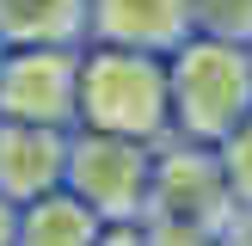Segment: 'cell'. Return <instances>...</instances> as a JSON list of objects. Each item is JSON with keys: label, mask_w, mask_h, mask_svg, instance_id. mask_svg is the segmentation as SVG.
Masks as SVG:
<instances>
[{"label": "cell", "mask_w": 252, "mask_h": 246, "mask_svg": "<svg viewBox=\"0 0 252 246\" xmlns=\"http://www.w3.org/2000/svg\"><path fill=\"white\" fill-rule=\"evenodd\" d=\"M191 0H86V37L148 56H172L191 37Z\"/></svg>", "instance_id": "8992f818"}, {"label": "cell", "mask_w": 252, "mask_h": 246, "mask_svg": "<svg viewBox=\"0 0 252 246\" xmlns=\"http://www.w3.org/2000/svg\"><path fill=\"white\" fill-rule=\"evenodd\" d=\"M0 117L74 129V117H80V49H68V43L6 49V62H0Z\"/></svg>", "instance_id": "5b68a950"}, {"label": "cell", "mask_w": 252, "mask_h": 246, "mask_svg": "<svg viewBox=\"0 0 252 246\" xmlns=\"http://www.w3.org/2000/svg\"><path fill=\"white\" fill-rule=\"evenodd\" d=\"M68 179V129L49 123H12L0 117V197L31 203Z\"/></svg>", "instance_id": "52a82bcc"}, {"label": "cell", "mask_w": 252, "mask_h": 246, "mask_svg": "<svg viewBox=\"0 0 252 246\" xmlns=\"http://www.w3.org/2000/svg\"><path fill=\"white\" fill-rule=\"evenodd\" d=\"M246 228H252V215H246Z\"/></svg>", "instance_id": "e0dca14e"}, {"label": "cell", "mask_w": 252, "mask_h": 246, "mask_svg": "<svg viewBox=\"0 0 252 246\" xmlns=\"http://www.w3.org/2000/svg\"><path fill=\"white\" fill-rule=\"evenodd\" d=\"M216 154H221V166H228V191H234V203H240V215H252V117L228 142H216Z\"/></svg>", "instance_id": "8fae6325"}, {"label": "cell", "mask_w": 252, "mask_h": 246, "mask_svg": "<svg viewBox=\"0 0 252 246\" xmlns=\"http://www.w3.org/2000/svg\"><path fill=\"white\" fill-rule=\"evenodd\" d=\"M86 37V0H0V43L37 49V43H80Z\"/></svg>", "instance_id": "9c48e42d"}, {"label": "cell", "mask_w": 252, "mask_h": 246, "mask_svg": "<svg viewBox=\"0 0 252 246\" xmlns=\"http://www.w3.org/2000/svg\"><path fill=\"white\" fill-rule=\"evenodd\" d=\"M98 246H148V240H142V221H105Z\"/></svg>", "instance_id": "4fadbf2b"}, {"label": "cell", "mask_w": 252, "mask_h": 246, "mask_svg": "<svg viewBox=\"0 0 252 246\" xmlns=\"http://www.w3.org/2000/svg\"><path fill=\"white\" fill-rule=\"evenodd\" d=\"M148 215L191 221V228L228 234L240 221V203L228 191V166L209 142H185L172 135L166 148H154V184H148ZM142 215V221H148Z\"/></svg>", "instance_id": "277c9868"}, {"label": "cell", "mask_w": 252, "mask_h": 246, "mask_svg": "<svg viewBox=\"0 0 252 246\" xmlns=\"http://www.w3.org/2000/svg\"><path fill=\"white\" fill-rule=\"evenodd\" d=\"M166 92H172V135L209 148L228 142L252 117V49L191 31L166 56Z\"/></svg>", "instance_id": "6da1fadb"}, {"label": "cell", "mask_w": 252, "mask_h": 246, "mask_svg": "<svg viewBox=\"0 0 252 246\" xmlns=\"http://www.w3.org/2000/svg\"><path fill=\"white\" fill-rule=\"evenodd\" d=\"M221 246H252V228H246V215H240V221H234V228H228V234H221Z\"/></svg>", "instance_id": "9a60e30c"}, {"label": "cell", "mask_w": 252, "mask_h": 246, "mask_svg": "<svg viewBox=\"0 0 252 246\" xmlns=\"http://www.w3.org/2000/svg\"><path fill=\"white\" fill-rule=\"evenodd\" d=\"M98 234H105V221L68 184L19 203V246H98Z\"/></svg>", "instance_id": "ba28073f"}, {"label": "cell", "mask_w": 252, "mask_h": 246, "mask_svg": "<svg viewBox=\"0 0 252 246\" xmlns=\"http://www.w3.org/2000/svg\"><path fill=\"white\" fill-rule=\"evenodd\" d=\"M0 62H6V43H0Z\"/></svg>", "instance_id": "2e32d148"}, {"label": "cell", "mask_w": 252, "mask_h": 246, "mask_svg": "<svg viewBox=\"0 0 252 246\" xmlns=\"http://www.w3.org/2000/svg\"><path fill=\"white\" fill-rule=\"evenodd\" d=\"M191 25L203 37H228L252 49V0H191Z\"/></svg>", "instance_id": "30bf717a"}, {"label": "cell", "mask_w": 252, "mask_h": 246, "mask_svg": "<svg viewBox=\"0 0 252 246\" xmlns=\"http://www.w3.org/2000/svg\"><path fill=\"white\" fill-rule=\"evenodd\" d=\"M142 240H148V246H221V234H209V228H191V221L148 215V221H142Z\"/></svg>", "instance_id": "7c38bea8"}, {"label": "cell", "mask_w": 252, "mask_h": 246, "mask_svg": "<svg viewBox=\"0 0 252 246\" xmlns=\"http://www.w3.org/2000/svg\"><path fill=\"white\" fill-rule=\"evenodd\" d=\"M0 246H19V203L0 197Z\"/></svg>", "instance_id": "5bb4252c"}, {"label": "cell", "mask_w": 252, "mask_h": 246, "mask_svg": "<svg viewBox=\"0 0 252 246\" xmlns=\"http://www.w3.org/2000/svg\"><path fill=\"white\" fill-rule=\"evenodd\" d=\"M80 129L129 135L154 148L172 135V92H166V56L123 43H93L80 56Z\"/></svg>", "instance_id": "7a4b0ae2"}, {"label": "cell", "mask_w": 252, "mask_h": 246, "mask_svg": "<svg viewBox=\"0 0 252 246\" xmlns=\"http://www.w3.org/2000/svg\"><path fill=\"white\" fill-rule=\"evenodd\" d=\"M68 184L98 221H142L148 215V184H154V148L105 129H74L68 135Z\"/></svg>", "instance_id": "3957f363"}]
</instances>
